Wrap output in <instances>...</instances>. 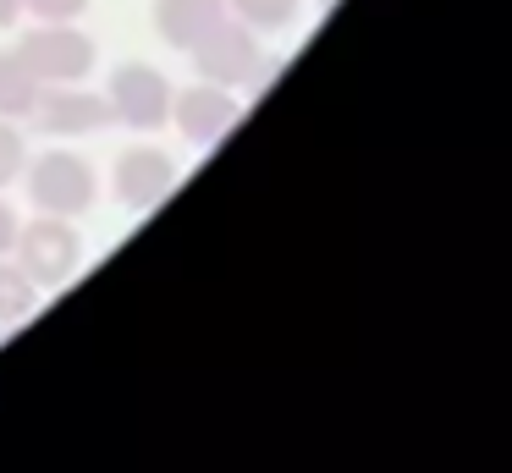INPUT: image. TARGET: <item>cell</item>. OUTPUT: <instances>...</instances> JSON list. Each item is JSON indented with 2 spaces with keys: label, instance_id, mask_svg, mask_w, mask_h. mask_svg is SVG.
Instances as JSON below:
<instances>
[{
  "label": "cell",
  "instance_id": "cell-1",
  "mask_svg": "<svg viewBox=\"0 0 512 473\" xmlns=\"http://www.w3.org/2000/svg\"><path fill=\"white\" fill-rule=\"evenodd\" d=\"M23 176H28V198H34L39 215L78 220L100 204V171L72 149H45L39 160H28Z\"/></svg>",
  "mask_w": 512,
  "mask_h": 473
},
{
  "label": "cell",
  "instance_id": "cell-2",
  "mask_svg": "<svg viewBox=\"0 0 512 473\" xmlns=\"http://www.w3.org/2000/svg\"><path fill=\"white\" fill-rule=\"evenodd\" d=\"M12 259L28 270V281H34L39 292H56V286H67L72 275H78L83 237H78V226L61 220V215H34V220H23V231H17Z\"/></svg>",
  "mask_w": 512,
  "mask_h": 473
},
{
  "label": "cell",
  "instance_id": "cell-3",
  "mask_svg": "<svg viewBox=\"0 0 512 473\" xmlns=\"http://www.w3.org/2000/svg\"><path fill=\"white\" fill-rule=\"evenodd\" d=\"M17 55L34 66L45 83H83L100 61V44L78 28V22H34L17 39Z\"/></svg>",
  "mask_w": 512,
  "mask_h": 473
},
{
  "label": "cell",
  "instance_id": "cell-4",
  "mask_svg": "<svg viewBox=\"0 0 512 473\" xmlns=\"http://www.w3.org/2000/svg\"><path fill=\"white\" fill-rule=\"evenodd\" d=\"M105 99H111V116L122 121L127 132H160L171 121V99H177V88H171V77L160 72V66L127 61V66L111 72Z\"/></svg>",
  "mask_w": 512,
  "mask_h": 473
},
{
  "label": "cell",
  "instance_id": "cell-5",
  "mask_svg": "<svg viewBox=\"0 0 512 473\" xmlns=\"http://www.w3.org/2000/svg\"><path fill=\"white\" fill-rule=\"evenodd\" d=\"M193 66H199L204 83L248 88V83H259V72H265V44H259V33L248 28V22L226 17L221 28L193 50Z\"/></svg>",
  "mask_w": 512,
  "mask_h": 473
},
{
  "label": "cell",
  "instance_id": "cell-6",
  "mask_svg": "<svg viewBox=\"0 0 512 473\" xmlns=\"http://www.w3.org/2000/svg\"><path fill=\"white\" fill-rule=\"evenodd\" d=\"M34 121L45 138H94V132L111 127V99L94 94V88L83 83H45V94H39L34 105Z\"/></svg>",
  "mask_w": 512,
  "mask_h": 473
},
{
  "label": "cell",
  "instance_id": "cell-7",
  "mask_svg": "<svg viewBox=\"0 0 512 473\" xmlns=\"http://www.w3.org/2000/svg\"><path fill=\"white\" fill-rule=\"evenodd\" d=\"M237 116H243L237 88L204 83V77H199V83H188V88H177V99H171V127H177L188 143H199V149L221 143L226 132H232Z\"/></svg>",
  "mask_w": 512,
  "mask_h": 473
},
{
  "label": "cell",
  "instance_id": "cell-8",
  "mask_svg": "<svg viewBox=\"0 0 512 473\" xmlns=\"http://www.w3.org/2000/svg\"><path fill=\"white\" fill-rule=\"evenodd\" d=\"M171 187H177V160L166 149H127L111 171V193L133 215H149L155 204H166Z\"/></svg>",
  "mask_w": 512,
  "mask_h": 473
},
{
  "label": "cell",
  "instance_id": "cell-9",
  "mask_svg": "<svg viewBox=\"0 0 512 473\" xmlns=\"http://www.w3.org/2000/svg\"><path fill=\"white\" fill-rule=\"evenodd\" d=\"M226 17H232L226 0H155V33L171 44V50H182V55L199 50Z\"/></svg>",
  "mask_w": 512,
  "mask_h": 473
},
{
  "label": "cell",
  "instance_id": "cell-10",
  "mask_svg": "<svg viewBox=\"0 0 512 473\" xmlns=\"http://www.w3.org/2000/svg\"><path fill=\"white\" fill-rule=\"evenodd\" d=\"M45 94V77L23 61L17 50H0V116L6 121H28Z\"/></svg>",
  "mask_w": 512,
  "mask_h": 473
},
{
  "label": "cell",
  "instance_id": "cell-11",
  "mask_svg": "<svg viewBox=\"0 0 512 473\" xmlns=\"http://www.w3.org/2000/svg\"><path fill=\"white\" fill-rule=\"evenodd\" d=\"M34 308H39V286L28 281V270L12 259V253H0V330L23 325Z\"/></svg>",
  "mask_w": 512,
  "mask_h": 473
},
{
  "label": "cell",
  "instance_id": "cell-12",
  "mask_svg": "<svg viewBox=\"0 0 512 473\" xmlns=\"http://www.w3.org/2000/svg\"><path fill=\"white\" fill-rule=\"evenodd\" d=\"M226 6H232V17L248 22L254 33H281V28L298 22L303 0H226Z\"/></svg>",
  "mask_w": 512,
  "mask_h": 473
},
{
  "label": "cell",
  "instance_id": "cell-13",
  "mask_svg": "<svg viewBox=\"0 0 512 473\" xmlns=\"http://www.w3.org/2000/svg\"><path fill=\"white\" fill-rule=\"evenodd\" d=\"M23 171H28V138H23V121H6V116H0V187H12Z\"/></svg>",
  "mask_w": 512,
  "mask_h": 473
},
{
  "label": "cell",
  "instance_id": "cell-14",
  "mask_svg": "<svg viewBox=\"0 0 512 473\" xmlns=\"http://www.w3.org/2000/svg\"><path fill=\"white\" fill-rule=\"evenodd\" d=\"M89 6H94V0H23V11H28V17H39V22H78Z\"/></svg>",
  "mask_w": 512,
  "mask_h": 473
},
{
  "label": "cell",
  "instance_id": "cell-15",
  "mask_svg": "<svg viewBox=\"0 0 512 473\" xmlns=\"http://www.w3.org/2000/svg\"><path fill=\"white\" fill-rule=\"evenodd\" d=\"M17 231H23V220H17V209L6 204V198H0V253H12Z\"/></svg>",
  "mask_w": 512,
  "mask_h": 473
},
{
  "label": "cell",
  "instance_id": "cell-16",
  "mask_svg": "<svg viewBox=\"0 0 512 473\" xmlns=\"http://www.w3.org/2000/svg\"><path fill=\"white\" fill-rule=\"evenodd\" d=\"M12 22H23V0H0V28H12Z\"/></svg>",
  "mask_w": 512,
  "mask_h": 473
}]
</instances>
